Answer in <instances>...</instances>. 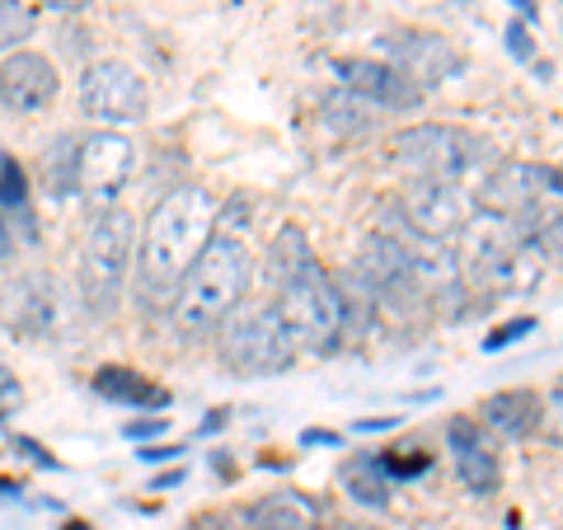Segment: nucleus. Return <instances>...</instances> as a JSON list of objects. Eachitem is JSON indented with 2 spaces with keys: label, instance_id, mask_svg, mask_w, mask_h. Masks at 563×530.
I'll use <instances>...</instances> for the list:
<instances>
[{
  "label": "nucleus",
  "instance_id": "6e6552de",
  "mask_svg": "<svg viewBox=\"0 0 563 530\" xmlns=\"http://www.w3.org/2000/svg\"><path fill=\"white\" fill-rule=\"evenodd\" d=\"M470 217H474V198L461 184H413L399 198V221L409 225V231H418L422 240H437V244L461 240Z\"/></svg>",
  "mask_w": 563,
  "mask_h": 530
},
{
  "label": "nucleus",
  "instance_id": "6ab92c4d",
  "mask_svg": "<svg viewBox=\"0 0 563 530\" xmlns=\"http://www.w3.org/2000/svg\"><path fill=\"white\" fill-rule=\"evenodd\" d=\"M376 113H380L376 103H366L362 95H352V90H329L320 99V118L339 136H366V132H376V122H380Z\"/></svg>",
  "mask_w": 563,
  "mask_h": 530
},
{
  "label": "nucleus",
  "instance_id": "aec40b11",
  "mask_svg": "<svg viewBox=\"0 0 563 530\" xmlns=\"http://www.w3.org/2000/svg\"><path fill=\"white\" fill-rule=\"evenodd\" d=\"M254 530H320V511L314 503L296 498V493H273L254 507Z\"/></svg>",
  "mask_w": 563,
  "mask_h": 530
},
{
  "label": "nucleus",
  "instance_id": "2f4dec72",
  "mask_svg": "<svg viewBox=\"0 0 563 530\" xmlns=\"http://www.w3.org/2000/svg\"><path fill=\"white\" fill-rule=\"evenodd\" d=\"M507 52H512L517 62H531V57H536V47H531V29H526L521 20H517V24H507Z\"/></svg>",
  "mask_w": 563,
  "mask_h": 530
},
{
  "label": "nucleus",
  "instance_id": "f257e3e1",
  "mask_svg": "<svg viewBox=\"0 0 563 530\" xmlns=\"http://www.w3.org/2000/svg\"><path fill=\"white\" fill-rule=\"evenodd\" d=\"M211 231H217V198L207 188H179L165 202H155L141 231V287L151 296H169L211 244Z\"/></svg>",
  "mask_w": 563,
  "mask_h": 530
},
{
  "label": "nucleus",
  "instance_id": "423d86ee",
  "mask_svg": "<svg viewBox=\"0 0 563 530\" xmlns=\"http://www.w3.org/2000/svg\"><path fill=\"white\" fill-rule=\"evenodd\" d=\"M132 240H136V221L132 211L122 207H103L99 217L90 221V235H85V300L90 310L109 314L118 306V291H122V277H128V263H132Z\"/></svg>",
  "mask_w": 563,
  "mask_h": 530
},
{
  "label": "nucleus",
  "instance_id": "e433bc0d",
  "mask_svg": "<svg viewBox=\"0 0 563 530\" xmlns=\"http://www.w3.org/2000/svg\"><path fill=\"white\" fill-rule=\"evenodd\" d=\"M301 441H306V446H339V432H320V428H310Z\"/></svg>",
  "mask_w": 563,
  "mask_h": 530
},
{
  "label": "nucleus",
  "instance_id": "0eeeda50",
  "mask_svg": "<svg viewBox=\"0 0 563 530\" xmlns=\"http://www.w3.org/2000/svg\"><path fill=\"white\" fill-rule=\"evenodd\" d=\"M80 103L99 122H141L151 113V90L128 62H95L80 76Z\"/></svg>",
  "mask_w": 563,
  "mask_h": 530
},
{
  "label": "nucleus",
  "instance_id": "c9c22d12",
  "mask_svg": "<svg viewBox=\"0 0 563 530\" xmlns=\"http://www.w3.org/2000/svg\"><path fill=\"white\" fill-rule=\"evenodd\" d=\"M169 455H184L179 446H146V451H141V461H146V465H161V461H169Z\"/></svg>",
  "mask_w": 563,
  "mask_h": 530
},
{
  "label": "nucleus",
  "instance_id": "ddd939ff",
  "mask_svg": "<svg viewBox=\"0 0 563 530\" xmlns=\"http://www.w3.org/2000/svg\"><path fill=\"white\" fill-rule=\"evenodd\" d=\"M57 99V66L43 52H10L0 62V103L10 113H38Z\"/></svg>",
  "mask_w": 563,
  "mask_h": 530
},
{
  "label": "nucleus",
  "instance_id": "9d476101",
  "mask_svg": "<svg viewBox=\"0 0 563 530\" xmlns=\"http://www.w3.org/2000/svg\"><path fill=\"white\" fill-rule=\"evenodd\" d=\"M380 43L395 57V70H404L418 90H437V85H446L451 76H461L465 70V57L446 38H437V33L399 29V33H385Z\"/></svg>",
  "mask_w": 563,
  "mask_h": 530
},
{
  "label": "nucleus",
  "instance_id": "c03bdc74",
  "mask_svg": "<svg viewBox=\"0 0 563 530\" xmlns=\"http://www.w3.org/2000/svg\"><path fill=\"white\" fill-rule=\"evenodd\" d=\"M66 530H90V526H80V521H70V526H66Z\"/></svg>",
  "mask_w": 563,
  "mask_h": 530
},
{
  "label": "nucleus",
  "instance_id": "393cba45",
  "mask_svg": "<svg viewBox=\"0 0 563 530\" xmlns=\"http://www.w3.org/2000/svg\"><path fill=\"white\" fill-rule=\"evenodd\" d=\"M14 306H20V314H14V329L20 333H43L52 324V296L43 291V281H24Z\"/></svg>",
  "mask_w": 563,
  "mask_h": 530
},
{
  "label": "nucleus",
  "instance_id": "20e7f679",
  "mask_svg": "<svg viewBox=\"0 0 563 530\" xmlns=\"http://www.w3.org/2000/svg\"><path fill=\"white\" fill-rule=\"evenodd\" d=\"M277 314H282V324L291 329L296 347H306V352H333L343 343L347 300H343V287L320 268V263L282 287Z\"/></svg>",
  "mask_w": 563,
  "mask_h": 530
},
{
  "label": "nucleus",
  "instance_id": "1a4fd4ad",
  "mask_svg": "<svg viewBox=\"0 0 563 530\" xmlns=\"http://www.w3.org/2000/svg\"><path fill=\"white\" fill-rule=\"evenodd\" d=\"M132 165H136V151L128 136L118 132H95V136H80V161H76V188L85 192L90 202L99 207H113V198L132 179Z\"/></svg>",
  "mask_w": 563,
  "mask_h": 530
},
{
  "label": "nucleus",
  "instance_id": "7ed1b4c3",
  "mask_svg": "<svg viewBox=\"0 0 563 530\" xmlns=\"http://www.w3.org/2000/svg\"><path fill=\"white\" fill-rule=\"evenodd\" d=\"M484 151L488 146L479 136H470L465 128H446V122H418L390 141L395 169L413 174L418 184H461L484 161Z\"/></svg>",
  "mask_w": 563,
  "mask_h": 530
},
{
  "label": "nucleus",
  "instance_id": "a211bd4d",
  "mask_svg": "<svg viewBox=\"0 0 563 530\" xmlns=\"http://www.w3.org/2000/svg\"><path fill=\"white\" fill-rule=\"evenodd\" d=\"M544 268H550V258H544L531 240H521L512 254H507L498 268H493L484 281L493 291H507V296H526V291H536L540 281H544Z\"/></svg>",
  "mask_w": 563,
  "mask_h": 530
},
{
  "label": "nucleus",
  "instance_id": "b1692460",
  "mask_svg": "<svg viewBox=\"0 0 563 530\" xmlns=\"http://www.w3.org/2000/svg\"><path fill=\"white\" fill-rule=\"evenodd\" d=\"M0 211H10V217H20L24 225V240H38V231H33V211H29V188H24V174L20 165L10 161H0Z\"/></svg>",
  "mask_w": 563,
  "mask_h": 530
},
{
  "label": "nucleus",
  "instance_id": "79ce46f5",
  "mask_svg": "<svg viewBox=\"0 0 563 530\" xmlns=\"http://www.w3.org/2000/svg\"><path fill=\"white\" fill-rule=\"evenodd\" d=\"M517 10L526 14V20H536V5H531V0H517Z\"/></svg>",
  "mask_w": 563,
  "mask_h": 530
},
{
  "label": "nucleus",
  "instance_id": "f8f14e48",
  "mask_svg": "<svg viewBox=\"0 0 563 530\" xmlns=\"http://www.w3.org/2000/svg\"><path fill=\"white\" fill-rule=\"evenodd\" d=\"M526 235L517 221L488 217V211H474L470 225L461 231V250H455V268H461V281H484L498 263L517 250Z\"/></svg>",
  "mask_w": 563,
  "mask_h": 530
},
{
  "label": "nucleus",
  "instance_id": "37998d69",
  "mask_svg": "<svg viewBox=\"0 0 563 530\" xmlns=\"http://www.w3.org/2000/svg\"><path fill=\"white\" fill-rule=\"evenodd\" d=\"M0 493H14V484H10V479H0Z\"/></svg>",
  "mask_w": 563,
  "mask_h": 530
},
{
  "label": "nucleus",
  "instance_id": "c85d7f7f",
  "mask_svg": "<svg viewBox=\"0 0 563 530\" xmlns=\"http://www.w3.org/2000/svg\"><path fill=\"white\" fill-rule=\"evenodd\" d=\"M544 437H554V441H563V376H559V385L550 395H544Z\"/></svg>",
  "mask_w": 563,
  "mask_h": 530
},
{
  "label": "nucleus",
  "instance_id": "a19ab883",
  "mask_svg": "<svg viewBox=\"0 0 563 530\" xmlns=\"http://www.w3.org/2000/svg\"><path fill=\"white\" fill-rule=\"evenodd\" d=\"M169 484H184V470H174V474H165V479H155V488H169Z\"/></svg>",
  "mask_w": 563,
  "mask_h": 530
},
{
  "label": "nucleus",
  "instance_id": "cd10ccee",
  "mask_svg": "<svg viewBox=\"0 0 563 530\" xmlns=\"http://www.w3.org/2000/svg\"><path fill=\"white\" fill-rule=\"evenodd\" d=\"M376 465H380L385 479H418V474H428V470H432V455L409 451V461H404V455H395V451H380V455H376Z\"/></svg>",
  "mask_w": 563,
  "mask_h": 530
},
{
  "label": "nucleus",
  "instance_id": "dca6fc26",
  "mask_svg": "<svg viewBox=\"0 0 563 530\" xmlns=\"http://www.w3.org/2000/svg\"><path fill=\"white\" fill-rule=\"evenodd\" d=\"M479 418L488 422L493 432L521 441V437H531L540 422H544V399L536 390H498V395L484 399Z\"/></svg>",
  "mask_w": 563,
  "mask_h": 530
},
{
  "label": "nucleus",
  "instance_id": "473e14b6",
  "mask_svg": "<svg viewBox=\"0 0 563 530\" xmlns=\"http://www.w3.org/2000/svg\"><path fill=\"white\" fill-rule=\"evenodd\" d=\"M165 428H169V418H136V422L122 428V437L128 441H151V437H161Z\"/></svg>",
  "mask_w": 563,
  "mask_h": 530
},
{
  "label": "nucleus",
  "instance_id": "412c9836",
  "mask_svg": "<svg viewBox=\"0 0 563 530\" xmlns=\"http://www.w3.org/2000/svg\"><path fill=\"white\" fill-rule=\"evenodd\" d=\"M306 268H314V254H310V240L301 231H282L268 250V281L282 291L291 277H301Z\"/></svg>",
  "mask_w": 563,
  "mask_h": 530
},
{
  "label": "nucleus",
  "instance_id": "bb28decb",
  "mask_svg": "<svg viewBox=\"0 0 563 530\" xmlns=\"http://www.w3.org/2000/svg\"><path fill=\"white\" fill-rule=\"evenodd\" d=\"M347 488H352V498L366 503V507H385V503H390V498H385V493H390V479L380 474L376 461L352 465V470H347Z\"/></svg>",
  "mask_w": 563,
  "mask_h": 530
},
{
  "label": "nucleus",
  "instance_id": "f03ea898",
  "mask_svg": "<svg viewBox=\"0 0 563 530\" xmlns=\"http://www.w3.org/2000/svg\"><path fill=\"white\" fill-rule=\"evenodd\" d=\"M250 281H254L250 250L240 240L211 235V244L179 281V296H174V333L188 343H202L207 333H217L244 306Z\"/></svg>",
  "mask_w": 563,
  "mask_h": 530
},
{
  "label": "nucleus",
  "instance_id": "39448f33",
  "mask_svg": "<svg viewBox=\"0 0 563 530\" xmlns=\"http://www.w3.org/2000/svg\"><path fill=\"white\" fill-rule=\"evenodd\" d=\"M296 339L291 329L282 324L277 306H254L231 314V324L221 333V362L235 371V376H273V371H287L296 362Z\"/></svg>",
  "mask_w": 563,
  "mask_h": 530
},
{
  "label": "nucleus",
  "instance_id": "58836bf2",
  "mask_svg": "<svg viewBox=\"0 0 563 530\" xmlns=\"http://www.w3.org/2000/svg\"><path fill=\"white\" fill-rule=\"evenodd\" d=\"M0 254H10V225H5V211H0Z\"/></svg>",
  "mask_w": 563,
  "mask_h": 530
},
{
  "label": "nucleus",
  "instance_id": "2eb2a0df",
  "mask_svg": "<svg viewBox=\"0 0 563 530\" xmlns=\"http://www.w3.org/2000/svg\"><path fill=\"white\" fill-rule=\"evenodd\" d=\"M446 437H451L455 465H461V479L470 484V493H479V498H488V493H498L503 470H498V455H493L488 437L479 432V422H470V418H455Z\"/></svg>",
  "mask_w": 563,
  "mask_h": 530
},
{
  "label": "nucleus",
  "instance_id": "4c0bfd02",
  "mask_svg": "<svg viewBox=\"0 0 563 530\" xmlns=\"http://www.w3.org/2000/svg\"><path fill=\"white\" fill-rule=\"evenodd\" d=\"M385 428H399V418H362L357 432H385Z\"/></svg>",
  "mask_w": 563,
  "mask_h": 530
},
{
  "label": "nucleus",
  "instance_id": "a878e982",
  "mask_svg": "<svg viewBox=\"0 0 563 530\" xmlns=\"http://www.w3.org/2000/svg\"><path fill=\"white\" fill-rule=\"evenodd\" d=\"M33 5L24 0H0V52H20V43L33 33Z\"/></svg>",
  "mask_w": 563,
  "mask_h": 530
},
{
  "label": "nucleus",
  "instance_id": "7c9ffc66",
  "mask_svg": "<svg viewBox=\"0 0 563 530\" xmlns=\"http://www.w3.org/2000/svg\"><path fill=\"white\" fill-rule=\"evenodd\" d=\"M526 333H536V320H512V324L493 329V333H488V339H484V347H488V352H503L507 343H517V339H526Z\"/></svg>",
  "mask_w": 563,
  "mask_h": 530
},
{
  "label": "nucleus",
  "instance_id": "ea45409f",
  "mask_svg": "<svg viewBox=\"0 0 563 530\" xmlns=\"http://www.w3.org/2000/svg\"><path fill=\"white\" fill-rule=\"evenodd\" d=\"M217 428H225V413H211V418L202 422V437H207V432H217Z\"/></svg>",
  "mask_w": 563,
  "mask_h": 530
},
{
  "label": "nucleus",
  "instance_id": "5701e85b",
  "mask_svg": "<svg viewBox=\"0 0 563 530\" xmlns=\"http://www.w3.org/2000/svg\"><path fill=\"white\" fill-rule=\"evenodd\" d=\"M76 161H80V136H62L57 146L47 151V161H43V184L52 198H70V192H80L76 188Z\"/></svg>",
  "mask_w": 563,
  "mask_h": 530
},
{
  "label": "nucleus",
  "instance_id": "f3484780",
  "mask_svg": "<svg viewBox=\"0 0 563 530\" xmlns=\"http://www.w3.org/2000/svg\"><path fill=\"white\" fill-rule=\"evenodd\" d=\"M95 390L113 404H132V409H169L165 385H155V380L141 376V371H128V366H99Z\"/></svg>",
  "mask_w": 563,
  "mask_h": 530
},
{
  "label": "nucleus",
  "instance_id": "72a5a7b5",
  "mask_svg": "<svg viewBox=\"0 0 563 530\" xmlns=\"http://www.w3.org/2000/svg\"><path fill=\"white\" fill-rule=\"evenodd\" d=\"M10 441H14V451H29V455H33V461H38V465H47V470H57V455H47V451L38 446V441H29V437H20V432H14Z\"/></svg>",
  "mask_w": 563,
  "mask_h": 530
},
{
  "label": "nucleus",
  "instance_id": "4be33fe9",
  "mask_svg": "<svg viewBox=\"0 0 563 530\" xmlns=\"http://www.w3.org/2000/svg\"><path fill=\"white\" fill-rule=\"evenodd\" d=\"M517 225H521V235L531 240L544 258L563 263V202H540L536 211H526Z\"/></svg>",
  "mask_w": 563,
  "mask_h": 530
},
{
  "label": "nucleus",
  "instance_id": "c756f323",
  "mask_svg": "<svg viewBox=\"0 0 563 530\" xmlns=\"http://www.w3.org/2000/svg\"><path fill=\"white\" fill-rule=\"evenodd\" d=\"M20 404H24V385L5 362H0V418H10Z\"/></svg>",
  "mask_w": 563,
  "mask_h": 530
},
{
  "label": "nucleus",
  "instance_id": "4468645a",
  "mask_svg": "<svg viewBox=\"0 0 563 530\" xmlns=\"http://www.w3.org/2000/svg\"><path fill=\"white\" fill-rule=\"evenodd\" d=\"M339 80H343V90L352 95H362L366 103H376V109H395V113H409L422 103V90L404 76V70L395 66H385V62H339Z\"/></svg>",
  "mask_w": 563,
  "mask_h": 530
},
{
  "label": "nucleus",
  "instance_id": "9b49d317",
  "mask_svg": "<svg viewBox=\"0 0 563 530\" xmlns=\"http://www.w3.org/2000/svg\"><path fill=\"white\" fill-rule=\"evenodd\" d=\"M550 192V169L540 165H526V161H507L488 174L474 192V207L488 211V217H503V221H521L526 211H536Z\"/></svg>",
  "mask_w": 563,
  "mask_h": 530
},
{
  "label": "nucleus",
  "instance_id": "f704fd0d",
  "mask_svg": "<svg viewBox=\"0 0 563 530\" xmlns=\"http://www.w3.org/2000/svg\"><path fill=\"white\" fill-rule=\"evenodd\" d=\"M33 5H47V10H57V14H80V10H90L95 0H33Z\"/></svg>",
  "mask_w": 563,
  "mask_h": 530
}]
</instances>
